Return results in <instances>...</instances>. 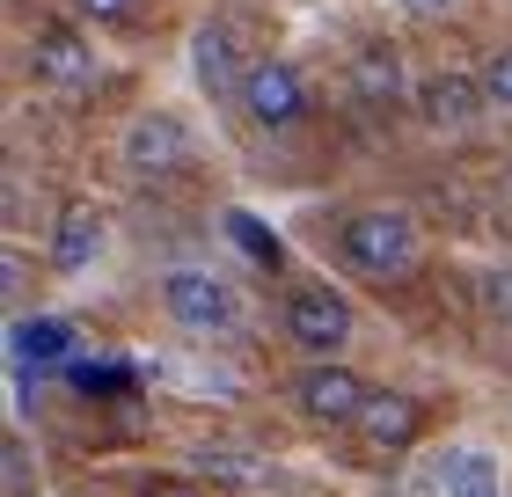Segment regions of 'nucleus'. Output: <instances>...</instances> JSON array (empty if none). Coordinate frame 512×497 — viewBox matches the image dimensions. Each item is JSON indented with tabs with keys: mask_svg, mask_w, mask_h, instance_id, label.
<instances>
[{
	"mask_svg": "<svg viewBox=\"0 0 512 497\" xmlns=\"http://www.w3.org/2000/svg\"><path fill=\"white\" fill-rule=\"evenodd\" d=\"M30 59H37V81H59V88H81L88 74H96V52H88L74 30H44Z\"/></svg>",
	"mask_w": 512,
	"mask_h": 497,
	"instance_id": "0eeeda50",
	"label": "nucleus"
},
{
	"mask_svg": "<svg viewBox=\"0 0 512 497\" xmlns=\"http://www.w3.org/2000/svg\"><path fill=\"white\" fill-rule=\"evenodd\" d=\"M359 424H366V439H374V446H403L417 432V402L410 395H366Z\"/></svg>",
	"mask_w": 512,
	"mask_h": 497,
	"instance_id": "f8f14e48",
	"label": "nucleus"
},
{
	"mask_svg": "<svg viewBox=\"0 0 512 497\" xmlns=\"http://www.w3.org/2000/svg\"><path fill=\"white\" fill-rule=\"evenodd\" d=\"M439 483H447V497H498V461L476 454V446H461V454H447Z\"/></svg>",
	"mask_w": 512,
	"mask_h": 497,
	"instance_id": "ddd939ff",
	"label": "nucleus"
},
{
	"mask_svg": "<svg viewBox=\"0 0 512 497\" xmlns=\"http://www.w3.org/2000/svg\"><path fill=\"white\" fill-rule=\"evenodd\" d=\"M198 81L213 88V96H235V88H249V66L235 59V30H227V22L198 30Z\"/></svg>",
	"mask_w": 512,
	"mask_h": 497,
	"instance_id": "6e6552de",
	"label": "nucleus"
},
{
	"mask_svg": "<svg viewBox=\"0 0 512 497\" xmlns=\"http://www.w3.org/2000/svg\"><path fill=\"white\" fill-rule=\"evenodd\" d=\"M227 234H235V242L256 256V264H278V234H264V227L249 220V212H227Z\"/></svg>",
	"mask_w": 512,
	"mask_h": 497,
	"instance_id": "dca6fc26",
	"label": "nucleus"
},
{
	"mask_svg": "<svg viewBox=\"0 0 512 497\" xmlns=\"http://www.w3.org/2000/svg\"><path fill=\"white\" fill-rule=\"evenodd\" d=\"M300 410H308V417H330V424H352V417L366 410V388H359L344 366H308V373H300Z\"/></svg>",
	"mask_w": 512,
	"mask_h": 497,
	"instance_id": "423d86ee",
	"label": "nucleus"
},
{
	"mask_svg": "<svg viewBox=\"0 0 512 497\" xmlns=\"http://www.w3.org/2000/svg\"><path fill=\"white\" fill-rule=\"evenodd\" d=\"M125 161L139 176H169L191 161V132H183V117L169 110H154V117H132V132H125Z\"/></svg>",
	"mask_w": 512,
	"mask_h": 497,
	"instance_id": "f03ea898",
	"label": "nucleus"
},
{
	"mask_svg": "<svg viewBox=\"0 0 512 497\" xmlns=\"http://www.w3.org/2000/svg\"><path fill=\"white\" fill-rule=\"evenodd\" d=\"M352 88L366 103H395L403 96V66H395L388 44H359V59H352Z\"/></svg>",
	"mask_w": 512,
	"mask_h": 497,
	"instance_id": "9b49d317",
	"label": "nucleus"
},
{
	"mask_svg": "<svg viewBox=\"0 0 512 497\" xmlns=\"http://www.w3.org/2000/svg\"><path fill=\"white\" fill-rule=\"evenodd\" d=\"M66 351H74V322H59V315L15 322V366H59Z\"/></svg>",
	"mask_w": 512,
	"mask_h": 497,
	"instance_id": "1a4fd4ad",
	"label": "nucleus"
},
{
	"mask_svg": "<svg viewBox=\"0 0 512 497\" xmlns=\"http://www.w3.org/2000/svg\"><path fill=\"white\" fill-rule=\"evenodd\" d=\"M344 256L374 278H403L417 264V227L403 212H359V220H344Z\"/></svg>",
	"mask_w": 512,
	"mask_h": 497,
	"instance_id": "f257e3e1",
	"label": "nucleus"
},
{
	"mask_svg": "<svg viewBox=\"0 0 512 497\" xmlns=\"http://www.w3.org/2000/svg\"><path fill=\"white\" fill-rule=\"evenodd\" d=\"M242 103H249L256 125H293V117H300V74H293L286 59H256Z\"/></svg>",
	"mask_w": 512,
	"mask_h": 497,
	"instance_id": "20e7f679",
	"label": "nucleus"
},
{
	"mask_svg": "<svg viewBox=\"0 0 512 497\" xmlns=\"http://www.w3.org/2000/svg\"><path fill=\"white\" fill-rule=\"evenodd\" d=\"M483 300H491V307H512V278H505V271H483Z\"/></svg>",
	"mask_w": 512,
	"mask_h": 497,
	"instance_id": "a211bd4d",
	"label": "nucleus"
},
{
	"mask_svg": "<svg viewBox=\"0 0 512 497\" xmlns=\"http://www.w3.org/2000/svg\"><path fill=\"white\" fill-rule=\"evenodd\" d=\"M154 497H198V490H176V483H169V490H154Z\"/></svg>",
	"mask_w": 512,
	"mask_h": 497,
	"instance_id": "412c9836",
	"label": "nucleus"
},
{
	"mask_svg": "<svg viewBox=\"0 0 512 497\" xmlns=\"http://www.w3.org/2000/svg\"><path fill=\"white\" fill-rule=\"evenodd\" d=\"M483 103H491V96H483V81H461V74H439L425 88V117H432V125H469Z\"/></svg>",
	"mask_w": 512,
	"mask_h": 497,
	"instance_id": "9d476101",
	"label": "nucleus"
},
{
	"mask_svg": "<svg viewBox=\"0 0 512 497\" xmlns=\"http://www.w3.org/2000/svg\"><path fill=\"white\" fill-rule=\"evenodd\" d=\"M403 8H410V15H447L454 0H403Z\"/></svg>",
	"mask_w": 512,
	"mask_h": 497,
	"instance_id": "aec40b11",
	"label": "nucleus"
},
{
	"mask_svg": "<svg viewBox=\"0 0 512 497\" xmlns=\"http://www.w3.org/2000/svg\"><path fill=\"white\" fill-rule=\"evenodd\" d=\"M286 329H293V344H308V351H337L352 337V307H344L330 286H308V293H293Z\"/></svg>",
	"mask_w": 512,
	"mask_h": 497,
	"instance_id": "7ed1b4c3",
	"label": "nucleus"
},
{
	"mask_svg": "<svg viewBox=\"0 0 512 497\" xmlns=\"http://www.w3.org/2000/svg\"><path fill=\"white\" fill-rule=\"evenodd\" d=\"M198 461L213 468V476H235V483H256V490H286V476H278V468H264V461L235 454V446H205Z\"/></svg>",
	"mask_w": 512,
	"mask_h": 497,
	"instance_id": "2eb2a0df",
	"label": "nucleus"
},
{
	"mask_svg": "<svg viewBox=\"0 0 512 497\" xmlns=\"http://www.w3.org/2000/svg\"><path fill=\"white\" fill-rule=\"evenodd\" d=\"M483 96H491V103H505V110H512V44H505V52H498L491 66H483Z\"/></svg>",
	"mask_w": 512,
	"mask_h": 497,
	"instance_id": "f3484780",
	"label": "nucleus"
},
{
	"mask_svg": "<svg viewBox=\"0 0 512 497\" xmlns=\"http://www.w3.org/2000/svg\"><path fill=\"white\" fill-rule=\"evenodd\" d=\"M169 315L191 322V329H227L235 322V293H227L220 278H205V271H176L169 278Z\"/></svg>",
	"mask_w": 512,
	"mask_h": 497,
	"instance_id": "39448f33",
	"label": "nucleus"
},
{
	"mask_svg": "<svg viewBox=\"0 0 512 497\" xmlns=\"http://www.w3.org/2000/svg\"><path fill=\"white\" fill-rule=\"evenodd\" d=\"M81 8H88V15H103V22H110V15H125V8H132V0H81Z\"/></svg>",
	"mask_w": 512,
	"mask_h": 497,
	"instance_id": "6ab92c4d",
	"label": "nucleus"
},
{
	"mask_svg": "<svg viewBox=\"0 0 512 497\" xmlns=\"http://www.w3.org/2000/svg\"><path fill=\"white\" fill-rule=\"evenodd\" d=\"M96 249H103V220H96V212H66L59 234H52V264L59 271H81Z\"/></svg>",
	"mask_w": 512,
	"mask_h": 497,
	"instance_id": "4468645a",
	"label": "nucleus"
}]
</instances>
